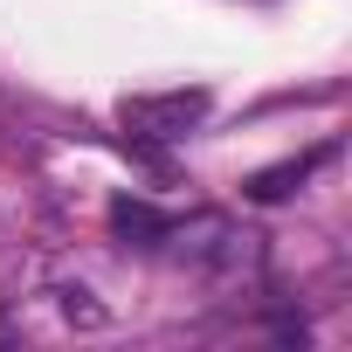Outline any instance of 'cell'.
Listing matches in <instances>:
<instances>
[{
    "instance_id": "6da1fadb",
    "label": "cell",
    "mask_w": 352,
    "mask_h": 352,
    "mask_svg": "<svg viewBox=\"0 0 352 352\" xmlns=\"http://www.w3.org/2000/svg\"><path fill=\"white\" fill-rule=\"evenodd\" d=\"M214 111V97L208 90H152V97H124L118 104V124L131 131V138H187L201 118Z\"/></svg>"
},
{
    "instance_id": "7a4b0ae2",
    "label": "cell",
    "mask_w": 352,
    "mask_h": 352,
    "mask_svg": "<svg viewBox=\"0 0 352 352\" xmlns=\"http://www.w3.org/2000/svg\"><path fill=\"white\" fill-rule=\"evenodd\" d=\"M324 159H331V152L318 145V152H304V159H283V166H270V173H256V180H249V201H283L290 187H304V180H311V173H318Z\"/></svg>"
},
{
    "instance_id": "3957f363",
    "label": "cell",
    "mask_w": 352,
    "mask_h": 352,
    "mask_svg": "<svg viewBox=\"0 0 352 352\" xmlns=\"http://www.w3.org/2000/svg\"><path fill=\"white\" fill-rule=\"evenodd\" d=\"M111 228H118L124 242H138V249H159L173 221H166V214H152L145 201H111Z\"/></svg>"
}]
</instances>
